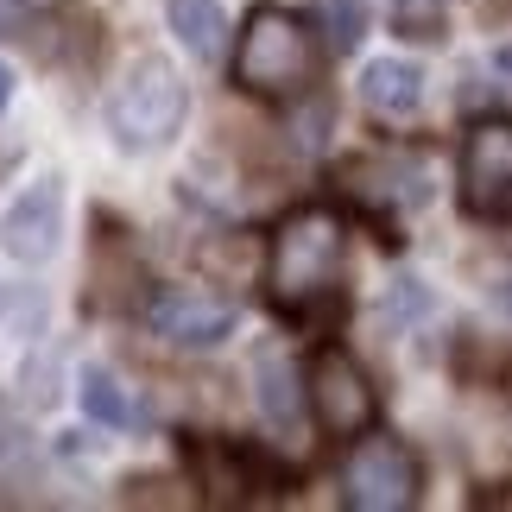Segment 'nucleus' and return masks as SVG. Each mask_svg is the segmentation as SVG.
Wrapping results in <instances>:
<instances>
[{"label":"nucleus","mask_w":512,"mask_h":512,"mask_svg":"<svg viewBox=\"0 0 512 512\" xmlns=\"http://www.w3.org/2000/svg\"><path fill=\"white\" fill-rule=\"evenodd\" d=\"M342 260H348V228L336 209L304 203L291 209L272 234V304L285 317H317L329 298H342Z\"/></svg>","instance_id":"nucleus-1"},{"label":"nucleus","mask_w":512,"mask_h":512,"mask_svg":"<svg viewBox=\"0 0 512 512\" xmlns=\"http://www.w3.org/2000/svg\"><path fill=\"white\" fill-rule=\"evenodd\" d=\"M317 38L298 13L260 0L247 19H241V38H234V89L241 95H260V102H291L317 83Z\"/></svg>","instance_id":"nucleus-2"},{"label":"nucleus","mask_w":512,"mask_h":512,"mask_svg":"<svg viewBox=\"0 0 512 512\" xmlns=\"http://www.w3.org/2000/svg\"><path fill=\"white\" fill-rule=\"evenodd\" d=\"M190 121V89L177 76L171 57H133L127 76L108 95V133L114 146L133 152V159H152L165 152Z\"/></svg>","instance_id":"nucleus-3"},{"label":"nucleus","mask_w":512,"mask_h":512,"mask_svg":"<svg viewBox=\"0 0 512 512\" xmlns=\"http://www.w3.org/2000/svg\"><path fill=\"white\" fill-rule=\"evenodd\" d=\"M304 405L329 437H361L380 418V392H373L367 367L354 361L348 348H317L310 354V373H304Z\"/></svg>","instance_id":"nucleus-4"},{"label":"nucleus","mask_w":512,"mask_h":512,"mask_svg":"<svg viewBox=\"0 0 512 512\" xmlns=\"http://www.w3.org/2000/svg\"><path fill=\"white\" fill-rule=\"evenodd\" d=\"M424 487V462L418 449L399 443V437H373V430H361V443H354V456L342 468V500L354 512H399L418 500Z\"/></svg>","instance_id":"nucleus-5"},{"label":"nucleus","mask_w":512,"mask_h":512,"mask_svg":"<svg viewBox=\"0 0 512 512\" xmlns=\"http://www.w3.org/2000/svg\"><path fill=\"white\" fill-rule=\"evenodd\" d=\"M64 247V177L38 171L26 190L0 209V253L13 266H45Z\"/></svg>","instance_id":"nucleus-6"},{"label":"nucleus","mask_w":512,"mask_h":512,"mask_svg":"<svg viewBox=\"0 0 512 512\" xmlns=\"http://www.w3.org/2000/svg\"><path fill=\"white\" fill-rule=\"evenodd\" d=\"M462 209L475 222L512 215V121H475L462 140Z\"/></svg>","instance_id":"nucleus-7"},{"label":"nucleus","mask_w":512,"mask_h":512,"mask_svg":"<svg viewBox=\"0 0 512 512\" xmlns=\"http://www.w3.org/2000/svg\"><path fill=\"white\" fill-rule=\"evenodd\" d=\"M152 336H165L171 348H222L234 336V304L222 298H203V291H165L159 304H152Z\"/></svg>","instance_id":"nucleus-8"},{"label":"nucleus","mask_w":512,"mask_h":512,"mask_svg":"<svg viewBox=\"0 0 512 512\" xmlns=\"http://www.w3.org/2000/svg\"><path fill=\"white\" fill-rule=\"evenodd\" d=\"M253 386H260L266 424L279 430V437H298V430H304V386H298V373H291L285 348H260V354H253Z\"/></svg>","instance_id":"nucleus-9"},{"label":"nucleus","mask_w":512,"mask_h":512,"mask_svg":"<svg viewBox=\"0 0 512 512\" xmlns=\"http://www.w3.org/2000/svg\"><path fill=\"white\" fill-rule=\"evenodd\" d=\"M361 102H367L373 114H386V121L418 114V108H424V64H411V57H380V64H367Z\"/></svg>","instance_id":"nucleus-10"},{"label":"nucleus","mask_w":512,"mask_h":512,"mask_svg":"<svg viewBox=\"0 0 512 512\" xmlns=\"http://www.w3.org/2000/svg\"><path fill=\"white\" fill-rule=\"evenodd\" d=\"M165 19L177 32V45H184L190 57H203V64H215L228 45V13L215 7V0H165Z\"/></svg>","instance_id":"nucleus-11"},{"label":"nucleus","mask_w":512,"mask_h":512,"mask_svg":"<svg viewBox=\"0 0 512 512\" xmlns=\"http://www.w3.org/2000/svg\"><path fill=\"white\" fill-rule=\"evenodd\" d=\"M76 399H83V418L102 424V430H127L133 424V399H127V386L114 380L108 367H83V373H76Z\"/></svg>","instance_id":"nucleus-12"},{"label":"nucleus","mask_w":512,"mask_h":512,"mask_svg":"<svg viewBox=\"0 0 512 512\" xmlns=\"http://www.w3.org/2000/svg\"><path fill=\"white\" fill-rule=\"evenodd\" d=\"M323 38H329V51H336V57L361 51V38H367V7H361V0H323Z\"/></svg>","instance_id":"nucleus-13"},{"label":"nucleus","mask_w":512,"mask_h":512,"mask_svg":"<svg viewBox=\"0 0 512 512\" xmlns=\"http://www.w3.org/2000/svg\"><path fill=\"white\" fill-rule=\"evenodd\" d=\"M0 310H7L13 336H38V329H45V291L38 285H7L0 291Z\"/></svg>","instance_id":"nucleus-14"},{"label":"nucleus","mask_w":512,"mask_h":512,"mask_svg":"<svg viewBox=\"0 0 512 512\" xmlns=\"http://www.w3.org/2000/svg\"><path fill=\"white\" fill-rule=\"evenodd\" d=\"M386 310H392V323H411V317H424V310H430V291H424V279H392V298H386Z\"/></svg>","instance_id":"nucleus-15"},{"label":"nucleus","mask_w":512,"mask_h":512,"mask_svg":"<svg viewBox=\"0 0 512 512\" xmlns=\"http://www.w3.org/2000/svg\"><path fill=\"white\" fill-rule=\"evenodd\" d=\"M57 354H38V361H26V399L32 405H51L57 399Z\"/></svg>","instance_id":"nucleus-16"},{"label":"nucleus","mask_w":512,"mask_h":512,"mask_svg":"<svg viewBox=\"0 0 512 512\" xmlns=\"http://www.w3.org/2000/svg\"><path fill=\"white\" fill-rule=\"evenodd\" d=\"M494 76H506V83H512V45H500V51H494Z\"/></svg>","instance_id":"nucleus-17"},{"label":"nucleus","mask_w":512,"mask_h":512,"mask_svg":"<svg viewBox=\"0 0 512 512\" xmlns=\"http://www.w3.org/2000/svg\"><path fill=\"white\" fill-rule=\"evenodd\" d=\"M7 102H13V70L0 64V108H7Z\"/></svg>","instance_id":"nucleus-18"},{"label":"nucleus","mask_w":512,"mask_h":512,"mask_svg":"<svg viewBox=\"0 0 512 512\" xmlns=\"http://www.w3.org/2000/svg\"><path fill=\"white\" fill-rule=\"evenodd\" d=\"M494 298H500V310H512V272L500 279V291H494Z\"/></svg>","instance_id":"nucleus-19"}]
</instances>
